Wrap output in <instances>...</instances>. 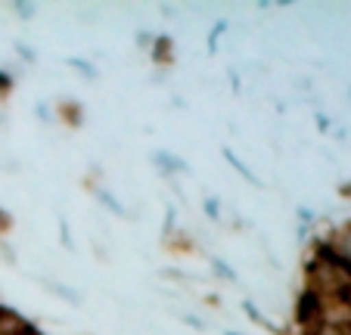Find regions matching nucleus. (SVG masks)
Returning a JSON list of instances; mask_svg holds the SVG:
<instances>
[{"label":"nucleus","mask_w":351,"mask_h":335,"mask_svg":"<svg viewBox=\"0 0 351 335\" xmlns=\"http://www.w3.org/2000/svg\"><path fill=\"white\" fill-rule=\"evenodd\" d=\"M69 66L75 69V72H81V75H87V78H97V69H90L84 60H69Z\"/></svg>","instance_id":"nucleus-15"},{"label":"nucleus","mask_w":351,"mask_h":335,"mask_svg":"<svg viewBox=\"0 0 351 335\" xmlns=\"http://www.w3.org/2000/svg\"><path fill=\"white\" fill-rule=\"evenodd\" d=\"M342 196H351V184H342Z\"/></svg>","instance_id":"nucleus-23"},{"label":"nucleus","mask_w":351,"mask_h":335,"mask_svg":"<svg viewBox=\"0 0 351 335\" xmlns=\"http://www.w3.org/2000/svg\"><path fill=\"white\" fill-rule=\"evenodd\" d=\"M295 217H298V227H308V230H311L314 223H317V214H314L311 208H298Z\"/></svg>","instance_id":"nucleus-14"},{"label":"nucleus","mask_w":351,"mask_h":335,"mask_svg":"<svg viewBox=\"0 0 351 335\" xmlns=\"http://www.w3.org/2000/svg\"><path fill=\"white\" fill-rule=\"evenodd\" d=\"M348 335H351V326H348Z\"/></svg>","instance_id":"nucleus-26"},{"label":"nucleus","mask_w":351,"mask_h":335,"mask_svg":"<svg viewBox=\"0 0 351 335\" xmlns=\"http://www.w3.org/2000/svg\"><path fill=\"white\" fill-rule=\"evenodd\" d=\"M0 258H3L10 267H16V255H13V249H10V243L3 236H0Z\"/></svg>","instance_id":"nucleus-16"},{"label":"nucleus","mask_w":351,"mask_h":335,"mask_svg":"<svg viewBox=\"0 0 351 335\" xmlns=\"http://www.w3.org/2000/svg\"><path fill=\"white\" fill-rule=\"evenodd\" d=\"M345 304H348V308H351V289H348V295H345Z\"/></svg>","instance_id":"nucleus-25"},{"label":"nucleus","mask_w":351,"mask_h":335,"mask_svg":"<svg viewBox=\"0 0 351 335\" xmlns=\"http://www.w3.org/2000/svg\"><path fill=\"white\" fill-rule=\"evenodd\" d=\"M44 289H47V292H53L56 298H62V301H69V304H81V295H78V292L66 289L62 283H44Z\"/></svg>","instance_id":"nucleus-11"},{"label":"nucleus","mask_w":351,"mask_h":335,"mask_svg":"<svg viewBox=\"0 0 351 335\" xmlns=\"http://www.w3.org/2000/svg\"><path fill=\"white\" fill-rule=\"evenodd\" d=\"M13 10H19L22 19H32V16H34V7H32V3H13Z\"/></svg>","instance_id":"nucleus-19"},{"label":"nucleus","mask_w":351,"mask_h":335,"mask_svg":"<svg viewBox=\"0 0 351 335\" xmlns=\"http://www.w3.org/2000/svg\"><path fill=\"white\" fill-rule=\"evenodd\" d=\"M302 335H348V329L339 326V323H326V320H320V323H314V326L302 329Z\"/></svg>","instance_id":"nucleus-7"},{"label":"nucleus","mask_w":351,"mask_h":335,"mask_svg":"<svg viewBox=\"0 0 351 335\" xmlns=\"http://www.w3.org/2000/svg\"><path fill=\"white\" fill-rule=\"evenodd\" d=\"M10 90H13V75L0 72V97H10Z\"/></svg>","instance_id":"nucleus-17"},{"label":"nucleus","mask_w":351,"mask_h":335,"mask_svg":"<svg viewBox=\"0 0 351 335\" xmlns=\"http://www.w3.org/2000/svg\"><path fill=\"white\" fill-rule=\"evenodd\" d=\"M224 158H227V162H230V168H233V171H237V174H243V177L249 180V184H255V186H258V180H255V174L249 171V168H245V164L237 158V152H233V149H227V146H224Z\"/></svg>","instance_id":"nucleus-10"},{"label":"nucleus","mask_w":351,"mask_h":335,"mask_svg":"<svg viewBox=\"0 0 351 335\" xmlns=\"http://www.w3.org/2000/svg\"><path fill=\"white\" fill-rule=\"evenodd\" d=\"M208 264H212V273L218 276V280H224V283H233V286L239 283L237 270H233V267H230V264H227V261H221V258H212V261H208Z\"/></svg>","instance_id":"nucleus-8"},{"label":"nucleus","mask_w":351,"mask_h":335,"mask_svg":"<svg viewBox=\"0 0 351 335\" xmlns=\"http://www.w3.org/2000/svg\"><path fill=\"white\" fill-rule=\"evenodd\" d=\"M56 119H62L69 127H78L81 121H84V115H81V103H60L56 106Z\"/></svg>","instance_id":"nucleus-6"},{"label":"nucleus","mask_w":351,"mask_h":335,"mask_svg":"<svg viewBox=\"0 0 351 335\" xmlns=\"http://www.w3.org/2000/svg\"><path fill=\"white\" fill-rule=\"evenodd\" d=\"M28 329H32L28 317H22L19 310L0 304V335H25Z\"/></svg>","instance_id":"nucleus-4"},{"label":"nucleus","mask_w":351,"mask_h":335,"mask_svg":"<svg viewBox=\"0 0 351 335\" xmlns=\"http://www.w3.org/2000/svg\"><path fill=\"white\" fill-rule=\"evenodd\" d=\"M16 53H19L25 62H34V60H38V56H34V50H32V47H25V44H16Z\"/></svg>","instance_id":"nucleus-18"},{"label":"nucleus","mask_w":351,"mask_h":335,"mask_svg":"<svg viewBox=\"0 0 351 335\" xmlns=\"http://www.w3.org/2000/svg\"><path fill=\"white\" fill-rule=\"evenodd\" d=\"M149 162H153L156 171H159L162 177H168V180H174L178 174H190V164H186L180 156L168 152V149H156L153 156H149Z\"/></svg>","instance_id":"nucleus-2"},{"label":"nucleus","mask_w":351,"mask_h":335,"mask_svg":"<svg viewBox=\"0 0 351 335\" xmlns=\"http://www.w3.org/2000/svg\"><path fill=\"white\" fill-rule=\"evenodd\" d=\"M90 193H93V196L99 199V205H106V208L112 211L115 217H131V214H128V208H125V205L119 202V199L112 196V193L106 190V186H90Z\"/></svg>","instance_id":"nucleus-5"},{"label":"nucleus","mask_w":351,"mask_h":335,"mask_svg":"<svg viewBox=\"0 0 351 335\" xmlns=\"http://www.w3.org/2000/svg\"><path fill=\"white\" fill-rule=\"evenodd\" d=\"M25 335H44V332H38V329H34V326H32V329H28V332H25Z\"/></svg>","instance_id":"nucleus-24"},{"label":"nucleus","mask_w":351,"mask_h":335,"mask_svg":"<svg viewBox=\"0 0 351 335\" xmlns=\"http://www.w3.org/2000/svg\"><path fill=\"white\" fill-rule=\"evenodd\" d=\"M202 208H206V217H208V221H221V199L206 196V199H202Z\"/></svg>","instance_id":"nucleus-13"},{"label":"nucleus","mask_w":351,"mask_h":335,"mask_svg":"<svg viewBox=\"0 0 351 335\" xmlns=\"http://www.w3.org/2000/svg\"><path fill=\"white\" fill-rule=\"evenodd\" d=\"M168 53H171V38H168V34H162V38L153 40V62L168 66V62H171V56H168Z\"/></svg>","instance_id":"nucleus-9"},{"label":"nucleus","mask_w":351,"mask_h":335,"mask_svg":"<svg viewBox=\"0 0 351 335\" xmlns=\"http://www.w3.org/2000/svg\"><path fill=\"white\" fill-rule=\"evenodd\" d=\"M320 243H324L326 249H330L332 255H336L339 261H342L345 267L351 270V221L345 223L342 230H336V233H330L326 239H320Z\"/></svg>","instance_id":"nucleus-3"},{"label":"nucleus","mask_w":351,"mask_h":335,"mask_svg":"<svg viewBox=\"0 0 351 335\" xmlns=\"http://www.w3.org/2000/svg\"><path fill=\"white\" fill-rule=\"evenodd\" d=\"M10 227H13V217H10V214H7V211L0 208V236H3V233H7V230H10Z\"/></svg>","instance_id":"nucleus-20"},{"label":"nucleus","mask_w":351,"mask_h":335,"mask_svg":"<svg viewBox=\"0 0 351 335\" xmlns=\"http://www.w3.org/2000/svg\"><path fill=\"white\" fill-rule=\"evenodd\" d=\"M305 289L324 301H345L351 289V270L324 243L314 245L311 261L305 264Z\"/></svg>","instance_id":"nucleus-1"},{"label":"nucleus","mask_w":351,"mask_h":335,"mask_svg":"<svg viewBox=\"0 0 351 335\" xmlns=\"http://www.w3.org/2000/svg\"><path fill=\"white\" fill-rule=\"evenodd\" d=\"M243 310H245V317H249V320L261 323V326H265V329H277V326H274V323H271V320H267V317H265V314H261V310H258V308H255V304H252V301H243Z\"/></svg>","instance_id":"nucleus-12"},{"label":"nucleus","mask_w":351,"mask_h":335,"mask_svg":"<svg viewBox=\"0 0 351 335\" xmlns=\"http://www.w3.org/2000/svg\"><path fill=\"white\" fill-rule=\"evenodd\" d=\"M317 127H320V131H330V121H326L324 115H317Z\"/></svg>","instance_id":"nucleus-22"},{"label":"nucleus","mask_w":351,"mask_h":335,"mask_svg":"<svg viewBox=\"0 0 351 335\" xmlns=\"http://www.w3.org/2000/svg\"><path fill=\"white\" fill-rule=\"evenodd\" d=\"M38 119L40 121H50V119H56V115H50V106H47V103H38Z\"/></svg>","instance_id":"nucleus-21"}]
</instances>
